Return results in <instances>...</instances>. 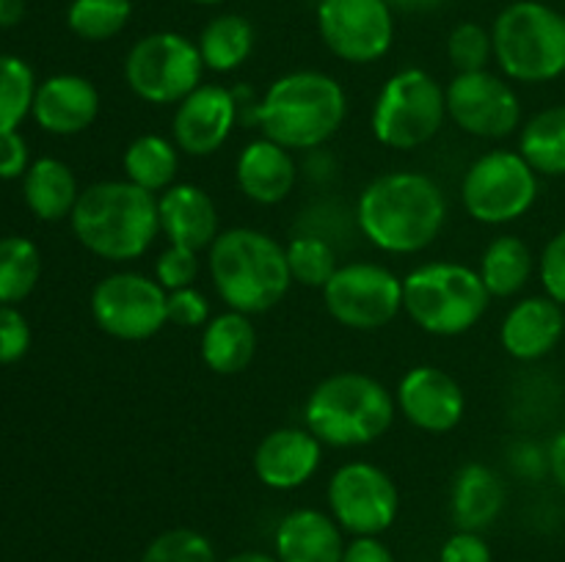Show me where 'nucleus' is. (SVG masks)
Listing matches in <instances>:
<instances>
[{"label": "nucleus", "mask_w": 565, "mask_h": 562, "mask_svg": "<svg viewBox=\"0 0 565 562\" xmlns=\"http://www.w3.org/2000/svg\"><path fill=\"white\" fill-rule=\"evenodd\" d=\"M447 220L439 182L419 171H390L370 182L356 204V224L386 253H419L434 246Z\"/></svg>", "instance_id": "1"}, {"label": "nucleus", "mask_w": 565, "mask_h": 562, "mask_svg": "<svg viewBox=\"0 0 565 562\" xmlns=\"http://www.w3.org/2000/svg\"><path fill=\"white\" fill-rule=\"evenodd\" d=\"M70 220L81 246L108 262L143 257L160 235L158 196L130 180L88 185L77 196Z\"/></svg>", "instance_id": "2"}, {"label": "nucleus", "mask_w": 565, "mask_h": 562, "mask_svg": "<svg viewBox=\"0 0 565 562\" xmlns=\"http://www.w3.org/2000/svg\"><path fill=\"white\" fill-rule=\"evenodd\" d=\"M215 292L232 312L263 314L285 301L292 287L287 248L268 231L235 226L207 248Z\"/></svg>", "instance_id": "3"}, {"label": "nucleus", "mask_w": 565, "mask_h": 562, "mask_svg": "<svg viewBox=\"0 0 565 562\" xmlns=\"http://www.w3.org/2000/svg\"><path fill=\"white\" fill-rule=\"evenodd\" d=\"M348 114L345 88L318 69H296L276 77L257 105L265 138L279 147L318 149L337 136Z\"/></svg>", "instance_id": "4"}, {"label": "nucleus", "mask_w": 565, "mask_h": 562, "mask_svg": "<svg viewBox=\"0 0 565 562\" xmlns=\"http://www.w3.org/2000/svg\"><path fill=\"white\" fill-rule=\"evenodd\" d=\"M395 397L364 372H334L307 397L303 422L320 444L351 450L379 441L395 422Z\"/></svg>", "instance_id": "5"}, {"label": "nucleus", "mask_w": 565, "mask_h": 562, "mask_svg": "<svg viewBox=\"0 0 565 562\" xmlns=\"http://www.w3.org/2000/svg\"><path fill=\"white\" fill-rule=\"evenodd\" d=\"M491 295L475 268L428 262L403 279V312L434 336H461L480 323Z\"/></svg>", "instance_id": "6"}, {"label": "nucleus", "mask_w": 565, "mask_h": 562, "mask_svg": "<svg viewBox=\"0 0 565 562\" xmlns=\"http://www.w3.org/2000/svg\"><path fill=\"white\" fill-rule=\"evenodd\" d=\"M494 61L519 83H550L565 72V17L541 0H516L491 25Z\"/></svg>", "instance_id": "7"}, {"label": "nucleus", "mask_w": 565, "mask_h": 562, "mask_svg": "<svg viewBox=\"0 0 565 562\" xmlns=\"http://www.w3.org/2000/svg\"><path fill=\"white\" fill-rule=\"evenodd\" d=\"M445 119V88L430 72L408 66L395 72L379 91L373 108V136L384 147L412 152L434 141Z\"/></svg>", "instance_id": "8"}, {"label": "nucleus", "mask_w": 565, "mask_h": 562, "mask_svg": "<svg viewBox=\"0 0 565 562\" xmlns=\"http://www.w3.org/2000/svg\"><path fill=\"white\" fill-rule=\"evenodd\" d=\"M204 61L196 42L174 31L147 33L125 58V83L149 105H180L202 86Z\"/></svg>", "instance_id": "9"}, {"label": "nucleus", "mask_w": 565, "mask_h": 562, "mask_svg": "<svg viewBox=\"0 0 565 562\" xmlns=\"http://www.w3.org/2000/svg\"><path fill=\"white\" fill-rule=\"evenodd\" d=\"M539 198V174L511 149H494L475 160L461 180V202L478 224L502 226L522 218Z\"/></svg>", "instance_id": "10"}, {"label": "nucleus", "mask_w": 565, "mask_h": 562, "mask_svg": "<svg viewBox=\"0 0 565 562\" xmlns=\"http://www.w3.org/2000/svg\"><path fill=\"white\" fill-rule=\"evenodd\" d=\"M94 323L121 342H143L169 323V292L158 279L119 270L97 281L92 292Z\"/></svg>", "instance_id": "11"}, {"label": "nucleus", "mask_w": 565, "mask_h": 562, "mask_svg": "<svg viewBox=\"0 0 565 562\" xmlns=\"http://www.w3.org/2000/svg\"><path fill=\"white\" fill-rule=\"evenodd\" d=\"M326 312L351 331H379L403 312V279L379 262H348L323 287Z\"/></svg>", "instance_id": "12"}, {"label": "nucleus", "mask_w": 565, "mask_h": 562, "mask_svg": "<svg viewBox=\"0 0 565 562\" xmlns=\"http://www.w3.org/2000/svg\"><path fill=\"white\" fill-rule=\"evenodd\" d=\"M329 510L342 532L379 538L395 523L401 510L397 485L384 468L367 461H351L329 479Z\"/></svg>", "instance_id": "13"}, {"label": "nucleus", "mask_w": 565, "mask_h": 562, "mask_svg": "<svg viewBox=\"0 0 565 562\" xmlns=\"http://www.w3.org/2000/svg\"><path fill=\"white\" fill-rule=\"evenodd\" d=\"M318 31L340 61L373 64L395 42V11L386 0H320Z\"/></svg>", "instance_id": "14"}, {"label": "nucleus", "mask_w": 565, "mask_h": 562, "mask_svg": "<svg viewBox=\"0 0 565 562\" xmlns=\"http://www.w3.org/2000/svg\"><path fill=\"white\" fill-rule=\"evenodd\" d=\"M447 116L475 138H508L522 127V102L505 77L489 69L456 72L445 88Z\"/></svg>", "instance_id": "15"}, {"label": "nucleus", "mask_w": 565, "mask_h": 562, "mask_svg": "<svg viewBox=\"0 0 565 562\" xmlns=\"http://www.w3.org/2000/svg\"><path fill=\"white\" fill-rule=\"evenodd\" d=\"M395 402L397 411L425 433H450L467 411L461 383L434 364L408 369L397 383Z\"/></svg>", "instance_id": "16"}, {"label": "nucleus", "mask_w": 565, "mask_h": 562, "mask_svg": "<svg viewBox=\"0 0 565 562\" xmlns=\"http://www.w3.org/2000/svg\"><path fill=\"white\" fill-rule=\"evenodd\" d=\"M237 121L235 94L218 83H202L174 110V143L191 158L215 154L232 136Z\"/></svg>", "instance_id": "17"}, {"label": "nucleus", "mask_w": 565, "mask_h": 562, "mask_svg": "<svg viewBox=\"0 0 565 562\" xmlns=\"http://www.w3.org/2000/svg\"><path fill=\"white\" fill-rule=\"evenodd\" d=\"M323 444L309 428L270 430L254 450V474L274 490L301 488L315 477Z\"/></svg>", "instance_id": "18"}, {"label": "nucleus", "mask_w": 565, "mask_h": 562, "mask_svg": "<svg viewBox=\"0 0 565 562\" xmlns=\"http://www.w3.org/2000/svg\"><path fill=\"white\" fill-rule=\"evenodd\" d=\"M565 334V306L550 295L522 298L513 303L500 328L508 356L519 361H539L550 356Z\"/></svg>", "instance_id": "19"}, {"label": "nucleus", "mask_w": 565, "mask_h": 562, "mask_svg": "<svg viewBox=\"0 0 565 562\" xmlns=\"http://www.w3.org/2000/svg\"><path fill=\"white\" fill-rule=\"evenodd\" d=\"M160 231L169 237L171 246H185L202 251L221 235L218 207L204 187L191 182H174L169 191L158 196Z\"/></svg>", "instance_id": "20"}, {"label": "nucleus", "mask_w": 565, "mask_h": 562, "mask_svg": "<svg viewBox=\"0 0 565 562\" xmlns=\"http://www.w3.org/2000/svg\"><path fill=\"white\" fill-rule=\"evenodd\" d=\"M31 114L42 130L53 136H75L97 119L99 91L88 77L53 75L36 88Z\"/></svg>", "instance_id": "21"}, {"label": "nucleus", "mask_w": 565, "mask_h": 562, "mask_svg": "<svg viewBox=\"0 0 565 562\" xmlns=\"http://www.w3.org/2000/svg\"><path fill=\"white\" fill-rule=\"evenodd\" d=\"M274 543L279 562H342L345 554L342 527L331 512L315 507L287 512L276 527Z\"/></svg>", "instance_id": "22"}, {"label": "nucleus", "mask_w": 565, "mask_h": 562, "mask_svg": "<svg viewBox=\"0 0 565 562\" xmlns=\"http://www.w3.org/2000/svg\"><path fill=\"white\" fill-rule=\"evenodd\" d=\"M237 187L254 204H281L296 187V160L290 149L279 147L270 138H257L241 152L235 165Z\"/></svg>", "instance_id": "23"}, {"label": "nucleus", "mask_w": 565, "mask_h": 562, "mask_svg": "<svg viewBox=\"0 0 565 562\" xmlns=\"http://www.w3.org/2000/svg\"><path fill=\"white\" fill-rule=\"evenodd\" d=\"M505 507V483L486 463H467L452 479L450 512L463 532H483Z\"/></svg>", "instance_id": "24"}, {"label": "nucleus", "mask_w": 565, "mask_h": 562, "mask_svg": "<svg viewBox=\"0 0 565 562\" xmlns=\"http://www.w3.org/2000/svg\"><path fill=\"white\" fill-rule=\"evenodd\" d=\"M257 328L243 312H224L210 317L202 328V361L215 375H237L254 361Z\"/></svg>", "instance_id": "25"}, {"label": "nucleus", "mask_w": 565, "mask_h": 562, "mask_svg": "<svg viewBox=\"0 0 565 562\" xmlns=\"http://www.w3.org/2000/svg\"><path fill=\"white\" fill-rule=\"evenodd\" d=\"M77 180L66 163L55 158H42L25 171V204L42 220L70 218L75 209Z\"/></svg>", "instance_id": "26"}, {"label": "nucleus", "mask_w": 565, "mask_h": 562, "mask_svg": "<svg viewBox=\"0 0 565 562\" xmlns=\"http://www.w3.org/2000/svg\"><path fill=\"white\" fill-rule=\"evenodd\" d=\"M121 169H125V180L160 196L177 182L180 149L169 138L147 132V136H138L136 141H130V147L125 149Z\"/></svg>", "instance_id": "27"}, {"label": "nucleus", "mask_w": 565, "mask_h": 562, "mask_svg": "<svg viewBox=\"0 0 565 562\" xmlns=\"http://www.w3.org/2000/svg\"><path fill=\"white\" fill-rule=\"evenodd\" d=\"M535 259L527 242L516 235H502L486 246L480 257V279L491 298H511L527 287Z\"/></svg>", "instance_id": "28"}, {"label": "nucleus", "mask_w": 565, "mask_h": 562, "mask_svg": "<svg viewBox=\"0 0 565 562\" xmlns=\"http://www.w3.org/2000/svg\"><path fill=\"white\" fill-rule=\"evenodd\" d=\"M257 33L254 25L241 14H218L202 28L196 47L202 53L204 69L235 72L254 53Z\"/></svg>", "instance_id": "29"}, {"label": "nucleus", "mask_w": 565, "mask_h": 562, "mask_svg": "<svg viewBox=\"0 0 565 562\" xmlns=\"http://www.w3.org/2000/svg\"><path fill=\"white\" fill-rule=\"evenodd\" d=\"M519 154L535 174L565 176V105L544 108L522 127Z\"/></svg>", "instance_id": "30"}, {"label": "nucleus", "mask_w": 565, "mask_h": 562, "mask_svg": "<svg viewBox=\"0 0 565 562\" xmlns=\"http://www.w3.org/2000/svg\"><path fill=\"white\" fill-rule=\"evenodd\" d=\"M42 273L39 248L25 237L0 240V303H17L28 298Z\"/></svg>", "instance_id": "31"}, {"label": "nucleus", "mask_w": 565, "mask_h": 562, "mask_svg": "<svg viewBox=\"0 0 565 562\" xmlns=\"http://www.w3.org/2000/svg\"><path fill=\"white\" fill-rule=\"evenodd\" d=\"M132 17V0H72L66 25L86 42H108L119 36Z\"/></svg>", "instance_id": "32"}, {"label": "nucleus", "mask_w": 565, "mask_h": 562, "mask_svg": "<svg viewBox=\"0 0 565 562\" xmlns=\"http://www.w3.org/2000/svg\"><path fill=\"white\" fill-rule=\"evenodd\" d=\"M33 69L17 55H0V136L14 132L36 97Z\"/></svg>", "instance_id": "33"}, {"label": "nucleus", "mask_w": 565, "mask_h": 562, "mask_svg": "<svg viewBox=\"0 0 565 562\" xmlns=\"http://www.w3.org/2000/svg\"><path fill=\"white\" fill-rule=\"evenodd\" d=\"M287 264H290L292 281L303 287H318V290H323L340 268L329 240L315 235H298L287 242Z\"/></svg>", "instance_id": "34"}, {"label": "nucleus", "mask_w": 565, "mask_h": 562, "mask_svg": "<svg viewBox=\"0 0 565 562\" xmlns=\"http://www.w3.org/2000/svg\"><path fill=\"white\" fill-rule=\"evenodd\" d=\"M141 562H218L213 543L202 532L188 527L166 529L160 532L147 551L141 554Z\"/></svg>", "instance_id": "35"}, {"label": "nucleus", "mask_w": 565, "mask_h": 562, "mask_svg": "<svg viewBox=\"0 0 565 562\" xmlns=\"http://www.w3.org/2000/svg\"><path fill=\"white\" fill-rule=\"evenodd\" d=\"M447 55L456 72H480L494 58V39L480 22H458L447 39Z\"/></svg>", "instance_id": "36"}, {"label": "nucleus", "mask_w": 565, "mask_h": 562, "mask_svg": "<svg viewBox=\"0 0 565 562\" xmlns=\"http://www.w3.org/2000/svg\"><path fill=\"white\" fill-rule=\"evenodd\" d=\"M199 251L185 246H171L154 262V279L166 292L182 290V287H193L199 275Z\"/></svg>", "instance_id": "37"}, {"label": "nucleus", "mask_w": 565, "mask_h": 562, "mask_svg": "<svg viewBox=\"0 0 565 562\" xmlns=\"http://www.w3.org/2000/svg\"><path fill=\"white\" fill-rule=\"evenodd\" d=\"M169 323L180 328H204L210 323V301L196 287L169 292Z\"/></svg>", "instance_id": "38"}, {"label": "nucleus", "mask_w": 565, "mask_h": 562, "mask_svg": "<svg viewBox=\"0 0 565 562\" xmlns=\"http://www.w3.org/2000/svg\"><path fill=\"white\" fill-rule=\"evenodd\" d=\"M31 347V328L17 309L0 306V364H14Z\"/></svg>", "instance_id": "39"}, {"label": "nucleus", "mask_w": 565, "mask_h": 562, "mask_svg": "<svg viewBox=\"0 0 565 562\" xmlns=\"http://www.w3.org/2000/svg\"><path fill=\"white\" fill-rule=\"evenodd\" d=\"M539 275L546 295L565 306V229L546 242L539 259Z\"/></svg>", "instance_id": "40"}, {"label": "nucleus", "mask_w": 565, "mask_h": 562, "mask_svg": "<svg viewBox=\"0 0 565 562\" xmlns=\"http://www.w3.org/2000/svg\"><path fill=\"white\" fill-rule=\"evenodd\" d=\"M439 562H491V549L480 538V532H463V529H458L441 545Z\"/></svg>", "instance_id": "41"}, {"label": "nucleus", "mask_w": 565, "mask_h": 562, "mask_svg": "<svg viewBox=\"0 0 565 562\" xmlns=\"http://www.w3.org/2000/svg\"><path fill=\"white\" fill-rule=\"evenodd\" d=\"M28 171V147L20 132H3L0 136V176L14 180Z\"/></svg>", "instance_id": "42"}, {"label": "nucleus", "mask_w": 565, "mask_h": 562, "mask_svg": "<svg viewBox=\"0 0 565 562\" xmlns=\"http://www.w3.org/2000/svg\"><path fill=\"white\" fill-rule=\"evenodd\" d=\"M342 562H395V556L379 538H353L345 545Z\"/></svg>", "instance_id": "43"}, {"label": "nucleus", "mask_w": 565, "mask_h": 562, "mask_svg": "<svg viewBox=\"0 0 565 562\" xmlns=\"http://www.w3.org/2000/svg\"><path fill=\"white\" fill-rule=\"evenodd\" d=\"M546 463H550L552 477L557 479V485L565 490V428L552 439L550 455H546Z\"/></svg>", "instance_id": "44"}, {"label": "nucleus", "mask_w": 565, "mask_h": 562, "mask_svg": "<svg viewBox=\"0 0 565 562\" xmlns=\"http://www.w3.org/2000/svg\"><path fill=\"white\" fill-rule=\"evenodd\" d=\"M25 17V0H0V28H14Z\"/></svg>", "instance_id": "45"}, {"label": "nucleus", "mask_w": 565, "mask_h": 562, "mask_svg": "<svg viewBox=\"0 0 565 562\" xmlns=\"http://www.w3.org/2000/svg\"><path fill=\"white\" fill-rule=\"evenodd\" d=\"M392 11H434L439 9L445 0H386Z\"/></svg>", "instance_id": "46"}, {"label": "nucleus", "mask_w": 565, "mask_h": 562, "mask_svg": "<svg viewBox=\"0 0 565 562\" xmlns=\"http://www.w3.org/2000/svg\"><path fill=\"white\" fill-rule=\"evenodd\" d=\"M224 562H279V556L263 554V551H241V554L226 556Z\"/></svg>", "instance_id": "47"}, {"label": "nucleus", "mask_w": 565, "mask_h": 562, "mask_svg": "<svg viewBox=\"0 0 565 562\" xmlns=\"http://www.w3.org/2000/svg\"><path fill=\"white\" fill-rule=\"evenodd\" d=\"M188 3H196V6H218L224 0H188Z\"/></svg>", "instance_id": "48"}]
</instances>
